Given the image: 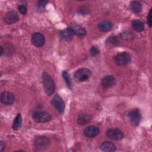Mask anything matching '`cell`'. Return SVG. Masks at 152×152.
I'll use <instances>...</instances> for the list:
<instances>
[{"label":"cell","mask_w":152,"mask_h":152,"mask_svg":"<svg viewBox=\"0 0 152 152\" xmlns=\"http://www.w3.org/2000/svg\"><path fill=\"white\" fill-rule=\"evenodd\" d=\"M42 80L46 94L50 96L53 94L55 89V84L50 75L47 72H43L42 74Z\"/></svg>","instance_id":"6da1fadb"},{"label":"cell","mask_w":152,"mask_h":152,"mask_svg":"<svg viewBox=\"0 0 152 152\" xmlns=\"http://www.w3.org/2000/svg\"><path fill=\"white\" fill-rule=\"evenodd\" d=\"M35 148L38 150H44L49 147L50 144L49 139L45 136L36 137L33 142Z\"/></svg>","instance_id":"7a4b0ae2"},{"label":"cell","mask_w":152,"mask_h":152,"mask_svg":"<svg viewBox=\"0 0 152 152\" xmlns=\"http://www.w3.org/2000/svg\"><path fill=\"white\" fill-rule=\"evenodd\" d=\"M91 75L90 71L87 68H81L76 71L74 74V79L77 82H83L89 78Z\"/></svg>","instance_id":"3957f363"},{"label":"cell","mask_w":152,"mask_h":152,"mask_svg":"<svg viewBox=\"0 0 152 152\" xmlns=\"http://www.w3.org/2000/svg\"><path fill=\"white\" fill-rule=\"evenodd\" d=\"M115 63L119 66H124L128 64L131 61V56L127 52H122L118 53L114 58Z\"/></svg>","instance_id":"277c9868"},{"label":"cell","mask_w":152,"mask_h":152,"mask_svg":"<svg viewBox=\"0 0 152 152\" xmlns=\"http://www.w3.org/2000/svg\"><path fill=\"white\" fill-rule=\"evenodd\" d=\"M33 119L37 122H46L51 119V116L43 111H37L33 113Z\"/></svg>","instance_id":"5b68a950"},{"label":"cell","mask_w":152,"mask_h":152,"mask_svg":"<svg viewBox=\"0 0 152 152\" xmlns=\"http://www.w3.org/2000/svg\"><path fill=\"white\" fill-rule=\"evenodd\" d=\"M51 104L58 112L60 113H62L64 112L65 109V103L58 94L54 96L52 99Z\"/></svg>","instance_id":"8992f818"},{"label":"cell","mask_w":152,"mask_h":152,"mask_svg":"<svg viewBox=\"0 0 152 152\" xmlns=\"http://www.w3.org/2000/svg\"><path fill=\"white\" fill-rule=\"evenodd\" d=\"M106 134L107 137L113 140H121L124 138L123 132L117 128L108 129Z\"/></svg>","instance_id":"52a82bcc"},{"label":"cell","mask_w":152,"mask_h":152,"mask_svg":"<svg viewBox=\"0 0 152 152\" xmlns=\"http://www.w3.org/2000/svg\"><path fill=\"white\" fill-rule=\"evenodd\" d=\"M45 42L44 36L40 33H34L31 37L32 44L36 47H42L44 45Z\"/></svg>","instance_id":"ba28073f"},{"label":"cell","mask_w":152,"mask_h":152,"mask_svg":"<svg viewBox=\"0 0 152 152\" xmlns=\"http://www.w3.org/2000/svg\"><path fill=\"white\" fill-rule=\"evenodd\" d=\"M129 117L132 125L134 126H137L140 122L141 116L139 110L135 109L129 112Z\"/></svg>","instance_id":"9c48e42d"},{"label":"cell","mask_w":152,"mask_h":152,"mask_svg":"<svg viewBox=\"0 0 152 152\" xmlns=\"http://www.w3.org/2000/svg\"><path fill=\"white\" fill-rule=\"evenodd\" d=\"M14 96L13 94L9 91H3L1 94V102L5 105H10L13 103Z\"/></svg>","instance_id":"30bf717a"},{"label":"cell","mask_w":152,"mask_h":152,"mask_svg":"<svg viewBox=\"0 0 152 152\" xmlns=\"http://www.w3.org/2000/svg\"><path fill=\"white\" fill-rule=\"evenodd\" d=\"M4 20L8 24H12L19 20V17L17 12L14 11H10L5 15Z\"/></svg>","instance_id":"8fae6325"},{"label":"cell","mask_w":152,"mask_h":152,"mask_svg":"<svg viewBox=\"0 0 152 152\" xmlns=\"http://www.w3.org/2000/svg\"><path fill=\"white\" fill-rule=\"evenodd\" d=\"M100 133L98 127L96 126H89L84 130V134L88 138H93Z\"/></svg>","instance_id":"7c38bea8"},{"label":"cell","mask_w":152,"mask_h":152,"mask_svg":"<svg viewBox=\"0 0 152 152\" xmlns=\"http://www.w3.org/2000/svg\"><path fill=\"white\" fill-rule=\"evenodd\" d=\"M116 84V79L112 75H107L102 80V85L105 88H109Z\"/></svg>","instance_id":"4fadbf2b"},{"label":"cell","mask_w":152,"mask_h":152,"mask_svg":"<svg viewBox=\"0 0 152 152\" xmlns=\"http://www.w3.org/2000/svg\"><path fill=\"white\" fill-rule=\"evenodd\" d=\"M74 31L71 27H67L63 30H62L61 33V37L62 39L65 41H70L72 40L74 36Z\"/></svg>","instance_id":"5bb4252c"},{"label":"cell","mask_w":152,"mask_h":152,"mask_svg":"<svg viewBox=\"0 0 152 152\" xmlns=\"http://www.w3.org/2000/svg\"><path fill=\"white\" fill-rule=\"evenodd\" d=\"M71 28L72 29L74 33L79 37H84L86 34V30L85 28L77 24H73Z\"/></svg>","instance_id":"9a60e30c"},{"label":"cell","mask_w":152,"mask_h":152,"mask_svg":"<svg viewBox=\"0 0 152 152\" xmlns=\"http://www.w3.org/2000/svg\"><path fill=\"white\" fill-rule=\"evenodd\" d=\"M100 149L103 151L112 152L116 150V146L112 142L105 141L100 145Z\"/></svg>","instance_id":"2e32d148"},{"label":"cell","mask_w":152,"mask_h":152,"mask_svg":"<svg viewBox=\"0 0 152 152\" xmlns=\"http://www.w3.org/2000/svg\"><path fill=\"white\" fill-rule=\"evenodd\" d=\"M113 27V24L108 21V20H104L102 21L99 24V28L102 31H109Z\"/></svg>","instance_id":"e0dca14e"},{"label":"cell","mask_w":152,"mask_h":152,"mask_svg":"<svg viewBox=\"0 0 152 152\" xmlns=\"http://www.w3.org/2000/svg\"><path fill=\"white\" fill-rule=\"evenodd\" d=\"M132 28L138 32H140L144 30V26L142 22L140 20H134L132 23Z\"/></svg>","instance_id":"ac0fdd59"},{"label":"cell","mask_w":152,"mask_h":152,"mask_svg":"<svg viewBox=\"0 0 152 152\" xmlns=\"http://www.w3.org/2000/svg\"><path fill=\"white\" fill-rule=\"evenodd\" d=\"M90 120H91V118L89 115L87 114H82L78 116L77 119V122L80 125H84L88 124L90 121Z\"/></svg>","instance_id":"d6986e66"},{"label":"cell","mask_w":152,"mask_h":152,"mask_svg":"<svg viewBox=\"0 0 152 152\" xmlns=\"http://www.w3.org/2000/svg\"><path fill=\"white\" fill-rule=\"evenodd\" d=\"M131 9L135 13H139L141 11L142 5L138 1H132L130 4Z\"/></svg>","instance_id":"ffe728a7"},{"label":"cell","mask_w":152,"mask_h":152,"mask_svg":"<svg viewBox=\"0 0 152 152\" xmlns=\"http://www.w3.org/2000/svg\"><path fill=\"white\" fill-rule=\"evenodd\" d=\"M21 124H22V117H21V115L20 113H18L17 114V115L16 116L14 121L13 125H12L13 129L14 130L19 129L21 126Z\"/></svg>","instance_id":"44dd1931"},{"label":"cell","mask_w":152,"mask_h":152,"mask_svg":"<svg viewBox=\"0 0 152 152\" xmlns=\"http://www.w3.org/2000/svg\"><path fill=\"white\" fill-rule=\"evenodd\" d=\"M62 75H63V77L65 81V83L67 85V86L69 88H72V84H71V80H70V77H69V75L68 74V72L66 71H63L62 72Z\"/></svg>","instance_id":"7402d4cb"},{"label":"cell","mask_w":152,"mask_h":152,"mask_svg":"<svg viewBox=\"0 0 152 152\" xmlns=\"http://www.w3.org/2000/svg\"><path fill=\"white\" fill-rule=\"evenodd\" d=\"M118 40L117 39V37L115 36H110L106 40V43L109 46H115L118 44Z\"/></svg>","instance_id":"603a6c76"},{"label":"cell","mask_w":152,"mask_h":152,"mask_svg":"<svg viewBox=\"0 0 152 152\" xmlns=\"http://www.w3.org/2000/svg\"><path fill=\"white\" fill-rule=\"evenodd\" d=\"M19 11L20 12V13L23 15H25L27 12V8H26V5L22 4L18 6V7Z\"/></svg>","instance_id":"cb8c5ba5"},{"label":"cell","mask_w":152,"mask_h":152,"mask_svg":"<svg viewBox=\"0 0 152 152\" xmlns=\"http://www.w3.org/2000/svg\"><path fill=\"white\" fill-rule=\"evenodd\" d=\"M90 53L92 56H96L99 53V50L96 47L93 46L90 50Z\"/></svg>","instance_id":"d4e9b609"},{"label":"cell","mask_w":152,"mask_h":152,"mask_svg":"<svg viewBox=\"0 0 152 152\" xmlns=\"http://www.w3.org/2000/svg\"><path fill=\"white\" fill-rule=\"evenodd\" d=\"M48 3V1H40L38 2V7L40 10H43L45 7L46 6V4Z\"/></svg>","instance_id":"484cf974"},{"label":"cell","mask_w":152,"mask_h":152,"mask_svg":"<svg viewBox=\"0 0 152 152\" xmlns=\"http://www.w3.org/2000/svg\"><path fill=\"white\" fill-rule=\"evenodd\" d=\"M151 11H152V10L151 9L149 11V13H148V15L147 17V23L149 26L150 27H151V24H152V15H151Z\"/></svg>","instance_id":"4316f807"},{"label":"cell","mask_w":152,"mask_h":152,"mask_svg":"<svg viewBox=\"0 0 152 152\" xmlns=\"http://www.w3.org/2000/svg\"><path fill=\"white\" fill-rule=\"evenodd\" d=\"M5 147V144L4 143L3 141H1V144H0V150L1 151H3L4 148Z\"/></svg>","instance_id":"83f0119b"},{"label":"cell","mask_w":152,"mask_h":152,"mask_svg":"<svg viewBox=\"0 0 152 152\" xmlns=\"http://www.w3.org/2000/svg\"><path fill=\"white\" fill-rule=\"evenodd\" d=\"M4 53V50H3V48L1 46V53H0V55H2V53Z\"/></svg>","instance_id":"f1b7e54d"}]
</instances>
